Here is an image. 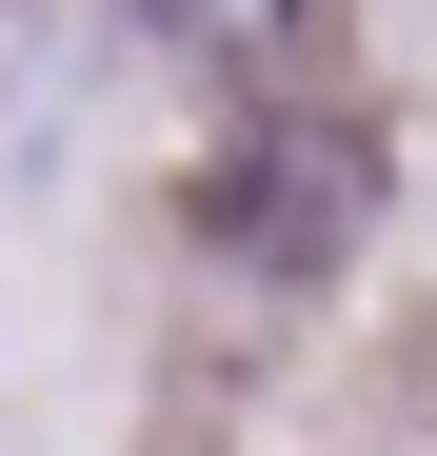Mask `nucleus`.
<instances>
[{
  "label": "nucleus",
  "instance_id": "f257e3e1",
  "mask_svg": "<svg viewBox=\"0 0 437 456\" xmlns=\"http://www.w3.org/2000/svg\"><path fill=\"white\" fill-rule=\"evenodd\" d=\"M199 218H218V239H239L259 278H318L358 218H378V159H358L338 119H259L239 159H218V199H199Z\"/></svg>",
  "mask_w": 437,
  "mask_h": 456
},
{
  "label": "nucleus",
  "instance_id": "f03ea898",
  "mask_svg": "<svg viewBox=\"0 0 437 456\" xmlns=\"http://www.w3.org/2000/svg\"><path fill=\"white\" fill-rule=\"evenodd\" d=\"M139 20H160L179 60H218V80H278V60L318 40V0H139Z\"/></svg>",
  "mask_w": 437,
  "mask_h": 456
}]
</instances>
